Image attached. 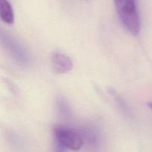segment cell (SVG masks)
Listing matches in <instances>:
<instances>
[{"mask_svg": "<svg viewBox=\"0 0 152 152\" xmlns=\"http://www.w3.org/2000/svg\"><path fill=\"white\" fill-rule=\"evenodd\" d=\"M122 22L128 31L137 36L140 31V20L136 0H114Z\"/></svg>", "mask_w": 152, "mask_h": 152, "instance_id": "6da1fadb", "label": "cell"}, {"mask_svg": "<svg viewBox=\"0 0 152 152\" xmlns=\"http://www.w3.org/2000/svg\"><path fill=\"white\" fill-rule=\"evenodd\" d=\"M55 140L68 149L79 151L84 142L81 132L65 126L58 125L53 129Z\"/></svg>", "mask_w": 152, "mask_h": 152, "instance_id": "7a4b0ae2", "label": "cell"}, {"mask_svg": "<svg viewBox=\"0 0 152 152\" xmlns=\"http://www.w3.org/2000/svg\"><path fill=\"white\" fill-rule=\"evenodd\" d=\"M52 68L56 74L68 73L73 68V62L66 55L61 53H53L51 56Z\"/></svg>", "mask_w": 152, "mask_h": 152, "instance_id": "3957f363", "label": "cell"}, {"mask_svg": "<svg viewBox=\"0 0 152 152\" xmlns=\"http://www.w3.org/2000/svg\"><path fill=\"white\" fill-rule=\"evenodd\" d=\"M0 19L7 24H12L14 21L13 8L7 0H0Z\"/></svg>", "mask_w": 152, "mask_h": 152, "instance_id": "277c9868", "label": "cell"}, {"mask_svg": "<svg viewBox=\"0 0 152 152\" xmlns=\"http://www.w3.org/2000/svg\"><path fill=\"white\" fill-rule=\"evenodd\" d=\"M67 148L65 146L55 140V152H66Z\"/></svg>", "mask_w": 152, "mask_h": 152, "instance_id": "5b68a950", "label": "cell"}, {"mask_svg": "<svg viewBox=\"0 0 152 152\" xmlns=\"http://www.w3.org/2000/svg\"><path fill=\"white\" fill-rule=\"evenodd\" d=\"M148 107H150V108L152 109V102H149V103L148 104Z\"/></svg>", "mask_w": 152, "mask_h": 152, "instance_id": "8992f818", "label": "cell"}]
</instances>
